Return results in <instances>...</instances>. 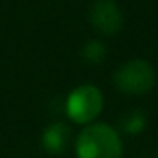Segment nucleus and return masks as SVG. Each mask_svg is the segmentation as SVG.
<instances>
[{
	"instance_id": "obj_5",
	"label": "nucleus",
	"mask_w": 158,
	"mask_h": 158,
	"mask_svg": "<svg viewBox=\"0 0 158 158\" xmlns=\"http://www.w3.org/2000/svg\"><path fill=\"white\" fill-rule=\"evenodd\" d=\"M69 127L65 123H54L43 132V147L50 154H61L69 145Z\"/></svg>"
},
{
	"instance_id": "obj_6",
	"label": "nucleus",
	"mask_w": 158,
	"mask_h": 158,
	"mask_svg": "<svg viewBox=\"0 0 158 158\" xmlns=\"http://www.w3.org/2000/svg\"><path fill=\"white\" fill-rule=\"evenodd\" d=\"M147 125V117L141 110H132L121 119V130L125 134H139Z\"/></svg>"
},
{
	"instance_id": "obj_1",
	"label": "nucleus",
	"mask_w": 158,
	"mask_h": 158,
	"mask_svg": "<svg viewBox=\"0 0 158 158\" xmlns=\"http://www.w3.org/2000/svg\"><path fill=\"white\" fill-rule=\"evenodd\" d=\"M123 143L115 128L104 123L89 125L78 134L76 156L78 158H121Z\"/></svg>"
},
{
	"instance_id": "obj_2",
	"label": "nucleus",
	"mask_w": 158,
	"mask_h": 158,
	"mask_svg": "<svg viewBox=\"0 0 158 158\" xmlns=\"http://www.w3.org/2000/svg\"><path fill=\"white\" fill-rule=\"evenodd\" d=\"M156 82L154 69L143 60H130L114 73V86L128 95H141L152 89Z\"/></svg>"
},
{
	"instance_id": "obj_3",
	"label": "nucleus",
	"mask_w": 158,
	"mask_h": 158,
	"mask_svg": "<svg viewBox=\"0 0 158 158\" xmlns=\"http://www.w3.org/2000/svg\"><path fill=\"white\" fill-rule=\"evenodd\" d=\"M102 106H104L102 93L99 88H95L91 84L80 86L74 91H71V95L67 97V102H65L67 115L74 123H80V125L91 123L102 112Z\"/></svg>"
},
{
	"instance_id": "obj_4",
	"label": "nucleus",
	"mask_w": 158,
	"mask_h": 158,
	"mask_svg": "<svg viewBox=\"0 0 158 158\" xmlns=\"http://www.w3.org/2000/svg\"><path fill=\"white\" fill-rule=\"evenodd\" d=\"M89 21L97 32L112 35L121 30L123 13L114 0H95L89 10Z\"/></svg>"
},
{
	"instance_id": "obj_7",
	"label": "nucleus",
	"mask_w": 158,
	"mask_h": 158,
	"mask_svg": "<svg viewBox=\"0 0 158 158\" xmlns=\"http://www.w3.org/2000/svg\"><path fill=\"white\" fill-rule=\"evenodd\" d=\"M82 58L88 63H102L106 58V47L101 41H89L82 50Z\"/></svg>"
},
{
	"instance_id": "obj_8",
	"label": "nucleus",
	"mask_w": 158,
	"mask_h": 158,
	"mask_svg": "<svg viewBox=\"0 0 158 158\" xmlns=\"http://www.w3.org/2000/svg\"><path fill=\"white\" fill-rule=\"evenodd\" d=\"M156 156H158V149H156Z\"/></svg>"
}]
</instances>
